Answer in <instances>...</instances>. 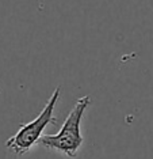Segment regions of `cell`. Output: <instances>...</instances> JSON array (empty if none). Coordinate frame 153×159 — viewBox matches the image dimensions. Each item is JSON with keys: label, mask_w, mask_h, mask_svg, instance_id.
<instances>
[{"label": "cell", "mask_w": 153, "mask_h": 159, "mask_svg": "<svg viewBox=\"0 0 153 159\" xmlns=\"http://www.w3.org/2000/svg\"><path fill=\"white\" fill-rule=\"evenodd\" d=\"M91 105L90 97H81L75 103L73 109L68 114L67 120L64 121L61 129L56 135L41 136L39 142L43 147L49 150H56L65 154L69 158H75L77 155L79 148L83 144V136L80 132V124L84 116V111Z\"/></svg>", "instance_id": "cell-1"}, {"label": "cell", "mask_w": 153, "mask_h": 159, "mask_svg": "<svg viewBox=\"0 0 153 159\" xmlns=\"http://www.w3.org/2000/svg\"><path fill=\"white\" fill-rule=\"evenodd\" d=\"M60 94H61V86H58L53 91L52 97L49 98L48 103L45 105L42 111L37 116V118L22 125L19 131L6 142V147L10 148L11 151H14L16 155L27 154L31 150V147L35 146L39 142L42 132L45 131L46 126L49 124H54L56 122L54 109H56V105L58 102V99H60Z\"/></svg>", "instance_id": "cell-2"}]
</instances>
